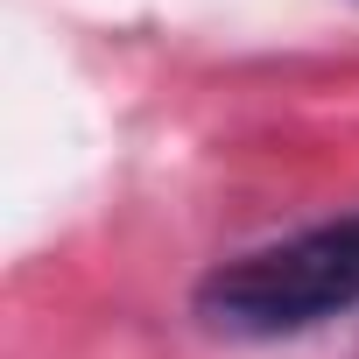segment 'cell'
<instances>
[{
  "label": "cell",
  "instance_id": "1",
  "mask_svg": "<svg viewBox=\"0 0 359 359\" xmlns=\"http://www.w3.org/2000/svg\"><path fill=\"white\" fill-rule=\"evenodd\" d=\"M352 303H359V219H338V226L296 233L282 247L240 254L198 289L205 324H219L233 338L310 331Z\"/></svg>",
  "mask_w": 359,
  "mask_h": 359
}]
</instances>
